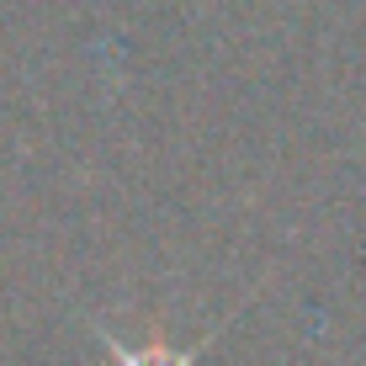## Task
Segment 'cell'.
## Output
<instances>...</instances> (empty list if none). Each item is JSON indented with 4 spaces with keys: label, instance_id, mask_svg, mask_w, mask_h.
Segmentation results:
<instances>
[{
    "label": "cell",
    "instance_id": "cell-1",
    "mask_svg": "<svg viewBox=\"0 0 366 366\" xmlns=\"http://www.w3.org/2000/svg\"><path fill=\"white\" fill-rule=\"evenodd\" d=\"M96 345H101V356H107L112 366H197L202 350L212 345V335H202L192 350H170V345H122L117 335H107L96 324Z\"/></svg>",
    "mask_w": 366,
    "mask_h": 366
}]
</instances>
